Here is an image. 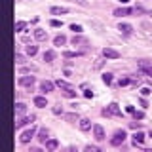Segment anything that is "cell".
<instances>
[{
  "label": "cell",
  "instance_id": "1",
  "mask_svg": "<svg viewBox=\"0 0 152 152\" xmlns=\"http://www.w3.org/2000/svg\"><path fill=\"white\" fill-rule=\"evenodd\" d=\"M103 116H122V110L116 103H110L107 108H103Z\"/></svg>",
  "mask_w": 152,
  "mask_h": 152
},
{
  "label": "cell",
  "instance_id": "2",
  "mask_svg": "<svg viewBox=\"0 0 152 152\" xmlns=\"http://www.w3.org/2000/svg\"><path fill=\"white\" fill-rule=\"evenodd\" d=\"M34 135H36V127H32V126H31L28 129H25V131L21 133V135H19V141H21L23 145H25V142H28Z\"/></svg>",
  "mask_w": 152,
  "mask_h": 152
},
{
  "label": "cell",
  "instance_id": "3",
  "mask_svg": "<svg viewBox=\"0 0 152 152\" xmlns=\"http://www.w3.org/2000/svg\"><path fill=\"white\" fill-rule=\"evenodd\" d=\"M137 66H139L146 76H150V78H152V63H148L146 59H141V61H137Z\"/></svg>",
  "mask_w": 152,
  "mask_h": 152
},
{
  "label": "cell",
  "instance_id": "4",
  "mask_svg": "<svg viewBox=\"0 0 152 152\" xmlns=\"http://www.w3.org/2000/svg\"><path fill=\"white\" fill-rule=\"evenodd\" d=\"M124 141H126V131L122 129V131H116V133H114V137L110 139V145L112 146H120Z\"/></svg>",
  "mask_w": 152,
  "mask_h": 152
},
{
  "label": "cell",
  "instance_id": "5",
  "mask_svg": "<svg viewBox=\"0 0 152 152\" xmlns=\"http://www.w3.org/2000/svg\"><path fill=\"white\" fill-rule=\"evenodd\" d=\"M93 135H95V139H97V141L107 139V137H104V127L101 126V124H95V126H93Z\"/></svg>",
  "mask_w": 152,
  "mask_h": 152
},
{
  "label": "cell",
  "instance_id": "6",
  "mask_svg": "<svg viewBox=\"0 0 152 152\" xmlns=\"http://www.w3.org/2000/svg\"><path fill=\"white\" fill-rule=\"evenodd\" d=\"M36 118L34 116H23V118H19V120L15 122V129H19V127H23L25 124H32Z\"/></svg>",
  "mask_w": 152,
  "mask_h": 152
},
{
  "label": "cell",
  "instance_id": "7",
  "mask_svg": "<svg viewBox=\"0 0 152 152\" xmlns=\"http://www.w3.org/2000/svg\"><path fill=\"white\" fill-rule=\"evenodd\" d=\"M103 55L107 57V59H118V57H120V51L112 50V48H104V50H103Z\"/></svg>",
  "mask_w": 152,
  "mask_h": 152
},
{
  "label": "cell",
  "instance_id": "8",
  "mask_svg": "<svg viewBox=\"0 0 152 152\" xmlns=\"http://www.w3.org/2000/svg\"><path fill=\"white\" fill-rule=\"evenodd\" d=\"M34 76H21V78L17 80L19 86H28V88H32V84H34Z\"/></svg>",
  "mask_w": 152,
  "mask_h": 152
},
{
  "label": "cell",
  "instance_id": "9",
  "mask_svg": "<svg viewBox=\"0 0 152 152\" xmlns=\"http://www.w3.org/2000/svg\"><path fill=\"white\" fill-rule=\"evenodd\" d=\"M118 31L122 32V34H126V36H129L131 32H133V27L129 25V23H120L118 25Z\"/></svg>",
  "mask_w": 152,
  "mask_h": 152
},
{
  "label": "cell",
  "instance_id": "10",
  "mask_svg": "<svg viewBox=\"0 0 152 152\" xmlns=\"http://www.w3.org/2000/svg\"><path fill=\"white\" fill-rule=\"evenodd\" d=\"M53 88H55V84L53 82H50V80H44V82L40 84V89L44 93H50V91H53Z\"/></svg>",
  "mask_w": 152,
  "mask_h": 152
},
{
  "label": "cell",
  "instance_id": "11",
  "mask_svg": "<svg viewBox=\"0 0 152 152\" xmlns=\"http://www.w3.org/2000/svg\"><path fill=\"white\" fill-rule=\"evenodd\" d=\"M34 104L38 108H44V107H48V99L42 97V95H36V97H34Z\"/></svg>",
  "mask_w": 152,
  "mask_h": 152
},
{
  "label": "cell",
  "instance_id": "12",
  "mask_svg": "<svg viewBox=\"0 0 152 152\" xmlns=\"http://www.w3.org/2000/svg\"><path fill=\"white\" fill-rule=\"evenodd\" d=\"M129 13H133V10H131V8H118V10H114V15H118V17L129 15Z\"/></svg>",
  "mask_w": 152,
  "mask_h": 152
},
{
  "label": "cell",
  "instance_id": "13",
  "mask_svg": "<svg viewBox=\"0 0 152 152\" xmlns=\"http://www.w3.org/2000/svg\"><path fill=\"white\" fill-rule=\"evenodd\" d=\"M142 141H145V133L142 131H135V135H133V145H142Z\"/></svg>",
  "mask_w": 152,
  "mask_h": 152
},
{
  "label": "cell",
  "instance_id": "14",
  "mask_svg": "<svg viewBox=\"0 0 152 152\" xmlns=\"http://www.w3.org/2000/svg\"><path fill=\"white\" fill-rule=\"evenodd\" d=\"M48 139H50V131H48L46 127H42V129L38 131V141H40V142H46Z\"/></svg>",
  "mask_w": 152,
  "mask_h": 152
},
{
  "label": "cell",
  "instance_id": "15",
  "mask_svg": "<svg viewBox=\"0 0 152 152\" xmlns=\"http://www.w3.org/2000/svg\"><path fill=\"white\" fill-rule=\"evenodd\" d=\"M53 15H65V13H69V8H61V6H53L50 10Z\"/></svg>",
  "mask_w": 152,
  "mask_h": 152
},
{
  "label": "cell",
  "instance_id": "16",
  "mask_svg": "<svg viewBox=\"0 0 152 152\" xmlns=\"http://www.w3.org/2000/svg\"><path fill=\"white\" fill-rule=\"evenodd\" d=\"M27 112V104L25 103H15V114L17 116H23Z\"/></svg>",
  "mask_w": 152,
  "mask_h": 152
},
{
  "label": "cell",
  "instance_id": "17",
  "mask_svg": "<svg viewBox=\"0 0 152 152\" xmlns=\"http://www.w3.org/2000/svg\"><path fill=\"white\" fill-rule=\"evenodd\" d=\"M89 127H91L89 118H82V120H80V129H82V131H89Z\"/></svg>",
  "mask_w": 152,
  "mask_h": 152
},
{
  "label": "cell",
  "instance_id": "18",
  "mask_svg": "<svg viewBox=\"0 0 152 152\" xmlns=\"http://www.w3.org/2000/svg\"><path fill=\"white\" fill-rule=\"evenodd\" d=\"M34 38H36V40H46L48 32L44 31V28H36V31H34Z\"/></svg>",
  "mask_w": 152,
  "mask_h": 152
},
{
  "label": "cell",
  "instance_id": "19",
  "mask_svg": "<svg viewBox=\"0 0 152 152\" xmlns=\"http://www.w3.org/2000/svg\"><path fill=\"white\" fill-rule=\"evenodd\" d=\"M57 146H59V141H57V139H48L46 141V148L48 150H55Z\"/></svg>",
  "mask_w": 152,
  "mask_h": 152
},
{
  "label": "cell",
  "instance_id": "20",
  "mask_svg": "<svg viewBox=\"0 0 152 152\" xmlns=\"http://www.w3.org/2000/svg\"><path fill=\"white\" fill-rule=\"evenodd\" d=\"M53 44H55V46H65V44H66V36H65V34H57V36L53 38Z\"/></svg>",
  "mask_w": 152,
  "mask_h": 152
},
{
  "label": "cell",
  "instance_id": "21",
  "mask_svg": "<svg viewBox=\"0 0 152 152\" xmlns=\"http://www.w3.org/2000/svg\"><path fill=\"white\" fill-rule=\"evenodd\" d=\"M63 95H65V97H69V99H74L76 97V91H74L72 86H70V88H63Z\"/></svg>",
  "mask_w": 152,
  "mask_h": 152
},
{
  "label": "cell",
  "instance_id": "22",
  "mask_svg": "<svg viewBox=\"0 0 152 152\" xmlns=\"http://www.w3.org/2000/svg\"><path fill=\"white\" fill-rule=\"evenodd\" d=\"M53 59H55V51H53V50L44 51V61H46V63H51Z\"/></svg>",
  "mask_w": 152,
  "mask_h": 152
},
{
  "label": "cell",
  "instance_id": "23",
  "mask_svg": "<svg viewBox=\"0 0 152 152\" xmlns=\"http://www.w3.org/2000/svg\"><path fill=\"white\" fill-rule=\"evenodd\" d=\"M36 53H38V48L32 46V44H28V46H27V55L32 57V55H36Z\"/></svg>",
  "mask_w": 152,
  "mask_h": 152
},
{
  "label": "cell",
  "instance_id": "24",
  "mask_svg": "<svg viewBox=\"0 0 152 152\" xmlns=\"http://www.w3.org/2000/svg\"><path fill=\"white\" fill-rule=\"evenodd\" d=\"M65 120L70 122V124H74L76 120H78V114H76V112H70V114H66V116H65Z\"/></svg>",
  "mask_w": 152,
  "mask_h": 152
},
{
  "label": "cell",
  "instance_id": "25",
  "mask_svg": "<svg viewBox=\"0 0 152 152\" xmlns=\"http://www.w3.org/2000/svg\"><path fill=\"white\" fill-rule=\"evenodd\" d=\"M103 82L107 84V86H110V84H112V74H110V72H104V74H103Z\"/></svg>",
  "mask_w": 152,
  "mask_h": 152
},
{
  "label": "cell",
  "instance_id": "26",
  "mask_svg": "<svg viewBox=\"0 0 152 152\" xmlns=\"http://www.w3.org/2000/svg\"><path fill=\"white\" fill-rule=\"evenodd\" d=\"M63 55L66 57V59H70V57H80V55H82V53H80V51H65Z\"/></svg>",
  "mask_w": 152,
  "mask_h": 152
},
{
  "label": "cell",
  "instance_id": "27",
  "mask_svg": "<svg viewBox=\"0 0 152 152\" xmlns=\"http://www.w3.org/2000/svg\"><path fill=\"white\" fill-rule=\"evenodd\" d=\"M86 42H88V40H86V38H80V36H74V38H72V44H74V46H78V44H86Z\"/></svg>",
  "mask_w": 152,
  "mask_h": 152
},
{
  "label": "cell",
  "instance_id": "28",
  "mask_svg": "<svg viewBox=\"0 0 152 152\" xmlns=\"http://www.w3.org/2000/svg\"><path fill=\"white\" fill-rule=\"evenodd\" d=\"M55 86H59L61 89H63V88H70V84H69V82H65V80H57Z\"/></svg>",
  "mask_w": 152,
  "mask_h": 152
},
{
  "label": "cell",
  "instance_id": "29",
  "mask_svg": "<svg viewBox=\"0 0 152 152\" xmlns=\"http://www.w3.org/2000/svg\"><path fill=\"white\" fill-rule=\"evenodd\" d=\"M133 118H135V120H142V118H145V112H142V110H135V112H133Z\"/></svg>",
  "mask_w": 152,
  "mask_h": 152
},
{
  "label": "cell",
  "instance_id": "30",
  "mask_svg": "<svg viewBox=\"0 0 152 152\" xmlns=\"http://www.w3.org/2000/svg\"><path fill=\"white\" fill-rule=\"evenodd\" d=\"M15 63H17V65H23V63H25V55L15 53Z\"/></svg>",
  "mask_w": 152,
  "mask_h": 152
},
{
  "label": "cell",
  "instance_id": "31",
  "mask_svg": "<svg viewBox=\"0 0 152 152\" xmlns=\"http://www.w3.org/2000/svg\"><path fill=\"white\" fill-rule=\"evenodd\" d=\"M25 27H27V23H25V21H17V23H15V31H17V32H19V31H23Z\"/></svg>",
  "mask_w": 152,
  "mask_h": 152
},
{
  "label": "cell",
  "instance_id": "32",
  "mask_svg": "<svg viewBox=\"0 0 152 152\" xmlns=\"http://www.w3.org/2000/svg\"><path fill=\"white\" fill-rule=\"evenodd\" d=\"M70 31H74L76 34H78V32H82V25H76V23H72V25H70Z\"/></svg>",
  "mask_w": 152,
  "mask_h": 152
},
{
  "label": "cell",
  "instance_id": "33",
  "mask_svg": "<svg viewBox=\"0 0 152 152\" xmlns=\"http://www.w3.org/2000/svg\"><path fill=\"white\" fill-rule=\"evenodd\" d=\"M103 65H104V61H103V59H97V61H95V65H93V69H95V70H99Z\"/></svg>",
  "mask_w": 152,
  "mask_h": 152
},
{
  "label": "cell",
  "instance_id": "34",
  "mask_svg": "<svg viewBox=\"0 0 152 152\" xmlns=\"http://www.w3.org/2000/svg\"><path fill=\"white\" fill-rule=\"evenodd\" d=\"M51 110H53V114H63V107H61V104H55Z\"/></svg>",
  "mask_w": 152,
  "mask_h": 152
},
{
  "label": "cell",
  "instance_id": "35",
  "mask_svg": "<svg viewBox=\"0 0 152 152\" xmlns=\"http://www.w3.org/2000/svg\"><path fill=\"white\" fill-rule=\"evenodd\" d=\"M129 82H131V78H120V80H118V84H120V88H122V86H127Z\"/></svg>",
  "mask_w": 152,
  "mask_h": 152
},
{
  "label": "cell",
  "instance_id": "36",
  "mask_svg": "<svg viewBox=\"0 0 152 152\" xmlns=\"http://www.w3.org/2000/svg\"><path fill=\"white\" fill-rule=\"evenodd\" d=\"M86 150H88V152H99V146H93V145H88V146H86Z\"/></svg>",
  "mask_w": 152,
  "mask_h": 152
},
{
  "label": "cell",
  "instance_id": "37",
  "mask_svg": "<svg viewBox=\"0 0 152 152\" xmlns=\"http://www.w3.org/2000/svg\"><path fill=\"white\" fill-rule=\"evenodd\" d=\"M50 25H51V27H61L63 23H61L59 19H51V21H50Z\"/></svg>",
  "mask_w": 152,
  "mask_h": 152
},
{
  "label": "cell",
  "instance_id": "38",
  "mask_svg": "<svg viewBox=\"0 0 152 152\" xmlns=\"http://www.w3.org/2000/svg\"><path fill=\"white\" fill-rule=\"evenodd\" d=\"M129 126H131V129H141V122H137V120H135V122H131Z\"/></svg>",
  "mask_w": 152,
  "mask_h": 152
},
{
  "label": "cell",
  "instance_id": "39",
  "mask_svg": "<svg viewBox=\"0 0 152 152\" xmlns=\"http://www.w3.org/2000/svg\"><path fill=\"white\" fill-rule=\"evenodd\" d=\"M150 93H152L150 88H142V89H141V95H145V97H146V95H150Z\"/></svg>",
  "mask_w": 152,
  "mask_h": 152
},
{
  "label": "cell",
  "instance_id": "40",
  "mask_svg": "<svg viewBox=\"0 0 152 152\" xmlns=\"http://www.w3.org/2000/svg\"><path fill=\"white\" fill-rule=\"evenodd\" d=\"M84 95H86L88 99H91V97H93V91H89V89H86V91H84Z\"/></svg>",
  "mask_w": 152,
  "mask_h": 152
},
{
  "label": "cell",
  "instance_id": "41",
  "mask_svg": "<svg viewBox=\"0 0 152 152\" xmlns=\"http://www.w3.org/2000/svg\"><path fill=\"white\" fill-rule=\"evenodd\" d=\"M126 110L129 112V114H133V112H135V107H131V104H127V107H126Z\"/></svg>",
  "mask_w": 152,
  "mask_h": 152
},
{
  "label": "cell",
  "instance_id": "42",
  "mask_svg": "<svg viewBox=\"0 0 152 152\" xmlns=\"http://www.w3.org/2000/svg\"><path fill=\"white\" fill-rule=\"evenodd\" d=\"M120 2H122V4H127V2H129V0H120Z\"/></svg>",
  "mask_w": 152,
  "mask_h": 152
},
{
  "label": "cell",
  "instance_id": "43",
  "mask_svg": "<svg viewBox=\"0 0 152 152\" xmlns=\"http://www.w3.org/2000/svg\"><path fill=\"white\" fill-rule=\"evenodd\" d=\"M78 2H80V4H84V2H86V0H78Z\"/></svg>",
  "mask_w": 152,
  "mask_h": 152
},
{
  "label": "cell",
  "instance_id": "44",
  "mask_svg": "<svg viewBox=\"0 0 152 152\" xmlns=\"http://www.w3.org/2000/svg\"><path fill=\"white\" fill-rule=\"evenodd\" d=\"M148 135H150V137H152V129H150V133H148Z\"/></svg>",
  "mask_w": 152,
  "mask_h": 152
}]
</instances>
